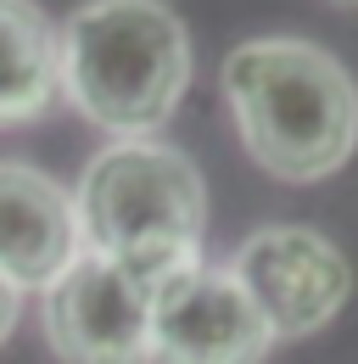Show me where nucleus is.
I'll list each match as a JSON object with an SVG mask.
<instances>
[{"mask_svg":"<svg viewBox=\"0 0 358 364\" xmlns=\"http://www.w3.org/2000/svg\"><path fill=\"white\" fill-rule=\"evenodd\" d=\"M73 219L85 252L157 291L179 269L202 264L207 185L179 146H163L157 135L118 140L90 157L85 180L73 185Z\"/></svg>","mask_w":358,"mask_h":364,"instance_id":"2","label":"nucleus"},{"mask_svg":"<svg viewBox=\"0 0 358 364\" xmlns=\"http://www.w3.org/2000/svg\"><path fill=\"white\" fill-rule=\"evenodd\" d=\"M56 95V23L34 0H0V129L45 118Z\"/></svg>","mask_w":358,"mask_h":364,"instance_id":"8","label":"nucleus"},{"mask_svg":"<svg viewBox=\"0 0 358 364\" xmlns=\"http://www.w3.org/2000/svg\"><path fill=\"white\" fill-rule=\"evenodd\" d=\"M224 269L241 280V291L264 314L274 342L280 336H313L319 325H330L342 314V303L353 291V269H347L342 247L308 225L252 230Z\"/></svg>","mask_w":358,"mask_h":364,"instance_id":"4","label":"nucleus"},{"mask_svg":"<svg viewBox=\"0 0 358 364\" xmlns=\"http://www.w3.org/2000/svg\"><path fill=\"white\" fill-rule=\"evenodd\" d=\"M224 101L246 157L286 185L330 180L358 146V85L313 40H246L224 56Z\"/></svg>","mask_w":358,"mask_h":364,"instance_id":"1","label":"nucleus"},{"mask_svg":"<svg viewBox=\"0 0 358 364\" xmlns=\"http://www.w3.org/2000/svg\"><path fill=\"white\" fill-rule=\"evenodd\" d=\"M274 331L219 264H190L151 291V364H264Z\"/></svg>","mask_w":358,"mask_h":364,"instance_id":"5","label":"nucleus"},{"mask_svg":"<svg viewBox=\"0 0 358 364\" xmlns=\"http://www.w3.org/2000/svg\"><path fill=\"white\" fill-rule=\"evenodd\" d=\"M79 252L73 191L28 163H0V274L17 291H45Z\"/></svg>","mask_w":358,"mask_h":364,"instance_id":"7","label":"nucleus"},{"mask_svg":"<svg viewBox=\"0 0 358 364\" xmlns=\"http://www.w3.org/2000/svg\"><path fill=\"white\" fill-rule=\"evenodd\" d=\"M45 336L62 364H151V291L79 252L45 286Z\"/></svg>","mask_w":358,"mask_h":364,"instance_id":"6","label":"nucleus"},{"mask_svg":"<svg viewBox=\"0 0 358 364\" xmlns=\"http://www.w3.org/2000/svg\"><path fill=\"white\" fill-rule=\"evenodd\" d=\"M62 95L112 140H151L185 101L190 40L163 0H85L56 28Z\"/></svg>","mask_w":358,"mask_h":364,"instance_id":"3","label":"nucleus"},{"mask_svg":"<svg viewBox=\"0 0 358 364\" xmlns=\"http://www.w3.org/2000/svg\"><path fill=\"white\" fill-rule=\"evenodd\" d=\"M336 6H358V0H336Z\"/></svg>","mask_w":358,"mask_h":364,"instance_id":"10","label":"nucleus"},{"mask_svg":"<svg viewBox=\"0 0 358 364\" xmlns=\"http://www.w3.org/2000/svg\"><path fill=\"white\" fill-rule=\"evenodd\" d=\"M17 309H23V291H17V286L0 274V342L11 336V325H17Z\"/></svg>","mask_w":358,"mask_h":364,"instance_id":"9","label":"nucleus"}]
</instances>
